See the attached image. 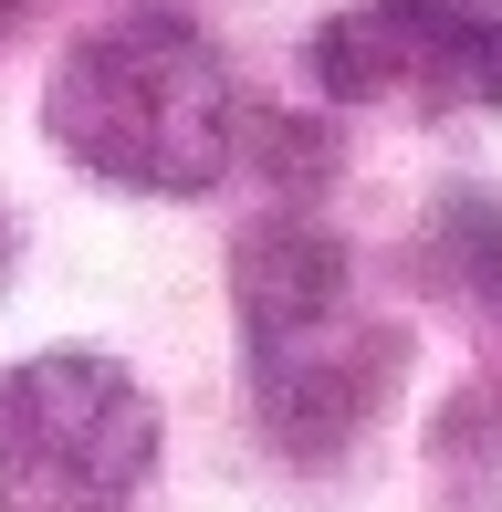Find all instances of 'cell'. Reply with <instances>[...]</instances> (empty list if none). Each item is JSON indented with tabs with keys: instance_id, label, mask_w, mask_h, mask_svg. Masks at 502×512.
Wrapping results in <instances>:
<instances>
[{
	"instance_id": "6da1fadb",
	"label": "cell",
	"mask_w": 502,
	"mask_h": 512,
	"mask_svg": "<svg viewBox=\"0 0 502 512\" xmlns=\"http://www.w3.org/2000/svg\"><path fill=\"white\" fill-rule=\"evenodd\" d=\"M42 126H53V147L74 157L84 178H105V189L199 199L231 168L241 105H231V63H220V42L199 32V21L116 11V21L63 42L53 84H42Z\"/></svg>"
},
{
	"instance_id": "7a4b0ae2",
	"label": "cell",
	"mask_w": 502,
	"mask_h": 512,
	"mask_svg": "<svg viewBox=\"0 0 502 512\" xmlns=\"http://www.w3.org/2000/svg\"><path fill=\"white\" fill-rule=\"evenodd\" d=\"M231 293H241V356H251V387H262V418L293 450L346 439L377 398L387 356H398L346 304V251L314 220H251L231 251Z\"/></svg>"
},
{
	"instance_id": "3957f363",
	"label": "cell",
	"mask_w": 502,
	"mask_h": 512,
	"mask_svg": "<svg viewBox=\"0 0 502 512\" xmlns=\"http://www.w3.org/2000/svg\"><path fill=\"white\" fill-rule=\"evenodd\" d=\"M157 471V398L116 356H53L0 377V512H116Z\"/></svg>"
},
{
	"instance_id": "277c9868",
	"label": "cell",
	"mask_w": 502,
	"mask_h": 512,
	"mask_svg": "<svg viewBox=\"0 0 502 512\" xmlns=\"http://www.w3.org/2000/svg\"><path fill=\"white\" fill-rule=\"evenodd\" d=\"M314 84L367 115H502L492 0H346L314 32Z\"/></svg>"
},
{
	"instance_id": "5b68a950",
	"label": "cell",
	"mask_w": 502,
	"mask_h": 512,
	"mask_svg": "<svg viewBox=\"0 0 502 512\" xmlns=\"http://www.w3.org/2000/svg\"><path fill=\"white\" fill-rule=\"evenodd\" d=\"M0 283H11V220H0Z\"/></svg>"
}]
</instances>
